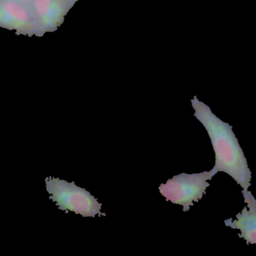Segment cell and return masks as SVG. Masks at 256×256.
Masks as SVG:
<instances>
[{
  "instance_id": "obj_1",
  "label": "cell",
  "mask_w": 256,
  "mask_h": 256,
  "mask_svg": "<svg viewBox=\"0 0 256 256\" xmlns=\"http://www.w3.org/2000/svg\"><path fill=\"white\" fill-rule=\"evenodd\" d=\"M195 110L194 116L208 133L215 153V165L212 171L226 173L238 184L248 190L251 185L252 173L238 140L228 123L218 118L208 105L196 96L191 100Z\"/></svg>"
},
{
  "instance_id": "obj_2",
  "label": "cell",
  "mask_w": 256,
  "mask_h": 256,
  "mask_svg": "<svg viewBox=\"0 0 256 256\" xmlns=\"http://www.w3.org/2000/svg\"><path fill=\"white\" fill-rule=\"evenodd\" d=\"M45 182L50 198L60 210L74 212L84 217L106 216L102 212V204L86 189L54 177H46Z\"/></svg>"
},
{
  "instance_id": "obj_3",
  "label": "cell",
  "mask_w": 256,
  "mask_h": 256,
  "mask_svg": "<svg viewBox=\"0 0 256 256\" xmlns=\"http://www.w3.org/2000/svg\"><path fill=\"white\" fill-rule=\"evenodd\" d=\"M215 173L213 171H204L198 174H188L182 173L167 180L159 186L160 193L174 204L183 207L184 212L188 211L194 202H198L206 194L210 186Z\"/></svg>"
},
{
  "instance_id": "obj_4",
  "label": "cell",
  "mask_w": 256,
  "mask_h": 256,
  "mask_svg": "<svg viewBox=\"0 0 256 256\" xmlns=\"http://www.w3.org/2000/svg\"><path fill=\"white\" fill-rule=\"evenodd\" d=\"M33 4L40 25L46 30H54L63 22L74 3L72 0H33Z\"/></svg>"
},
{
  "instance_id": "obj_5",
  "label": "cell",
  "mask_w": 256,
  "mask_h": 256,
  "mask_svg": "<svg viewBox=\"0 0 256 256\" xmlns=\"http://www.w3.org/2000/svg\"><path fill=\"white\" fill-rule=\"evenodd\" d=\"M242 194L248 207L237 214L236 220L228 219L225 224L226 226L240 230L239 237L244 239L246 243L256 245V200L248 190L244 189Z\"/></svg>"
},
{
  "instance_id": "obj_6",
  "label": "cell",
  "mask_w": 256,
  "mask_h": 256,
  "mask_svg": "<svg viewBox=\"0 0 256 256\" xmlns=\"http://www.w3.org/2000/svg\"><path fill=\"white\" fill-rule=\"evenodd\" d=\"M30 16L22 3L14 0L0 5V24L15 29H22L30 25Z\"/></svg>"
},
{
  "instance_id": "obj_7",
  "label": "cell",
  "mask_w": 256,
  "mask_h": 256,
  "mask_svg": "<svg viewBox=\"0 0 256 256\" xmlns=\"http://www.w3.org/2000/svg\"><path fill=\"white\" fill-rule=\"evenodd\" d=\"M14 1L18 2V3H24V4H27V3H30L33 0H14Z\"/></svg>"
},
{
  "instance_id": "obj_8",
  "label": "cell",
  "mask_w": 256,
  "mask_h": 256,
  "mask_svg": "<svg viewBox=\"0 0 256 256\" xmlns=\"http://www.w3.org/2000/svg\"><path fill=\"white\" fill-rule=\"evenodd\" d=\"M72 1H73V2H74V3H76V2H78V0H72Z\"/></svg>"
}]
</instances>
